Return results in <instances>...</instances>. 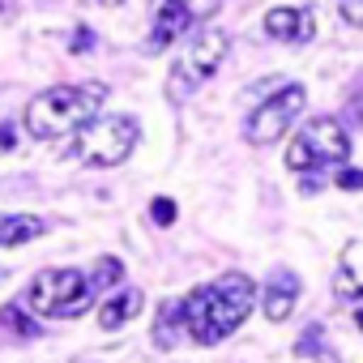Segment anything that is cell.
I'll return each instance as SVG.
<instances>
[{
    "label": "cell",
    "instance_id": "cell-1",
    "mask_svg": "<svg viewBox=\"0 0 363 363\" xmlns=\"http://www.w3.org/2000/svg\"><path fill=\"white\" fill-rule=\"evenodd\" d=\"M252 299H257V286L248 274L240 269H227L223 278L197 286L189 299H179V316H184V333L201 346H214L223 337H231L244 316L252 312Z\"/></svg>",
    "mask_w": 363,
    "mask_h": 363
},
{
    "label": "cell",
    "instance_id": "cell-2",
    "mask_svg": "<svg viewBox=\"0 0 363 363\" xmlns=\"http://www.w3.org/2000/svg\"><path fill=\"white\" fill-rule=\"evenodd\" d=\"M103 99H107V86H99V82H86V86H52V90H43V94L30 99L26 128L39 141H56V137L82 133L99 116Z\"/></svg>",
    "mask_w": 363,
    "mask_h": 363
},
{
    "label": "cell",
    "instance_id": "cell-3",
    "mask_svg": "<svg viewBox=\"0 0 363 363\" xmlns=\"http://www.w3.org/2000/svg\"><path fill=\"white\" fill-rule=\"evenodd\" d=\"M26 303L39 316H82L94 303L90 278L82 269H43V274H35Z\"/></svg>",
    "mask_w": 363,
    "mask_h": 363
},
{
    "label": "cell",
    "instance_id": "cell-4",
    "mask_svg": "<svg viewBox=\"0 0 363 363\" xmlns=\"http://www.w3.org/2000/svg\"><path fill=\"white\" fill-rule=\"evenodd\" d=\"M227 60V35L223 30H197L193 43L184 48V56H179L171 65V77H167V94L171 99H189L193 90L206 86V77L218 73V65Z\"/></svg>",
    "mask_w": 363,
    "mask_h": 363
},
{
    "label": "cell",
    "instance_id": "cell-5",
    "mask_svg": "<svg viewBox=\"0 0 363 363\" xmlns=\"http://www.w3.org/2000/svg\"><path fill=\"white\" fill-rule=\"evenodd\" d=\"M346 154H350L346 128L329 116H316L286 145V167L291 171H316V167H329V162H346Z\"/></svg>",
    "mask_w": 363,
    "mask_h": 363
},
{
    "label": "cell",
    "instance_id": "cell-6",
    "mask_svg": "<svg viewBox=\"0 0 363 363\" xmlns=\"http://www.w3.org/2000/svg\"><path fill=\"white\" fill-rule=\"evenodd\" d=\"M133 145H137V120L133 116H107V120H90L77 133L73 154L86 167H116L133 154Z\"/></svg>",
    "mask_w": 363,
    "mask_h": 363
},
{
    "label": "cell",
    "instance_id": "cell-7",
    "mask_svg": "<svg viewBox=\"0 0 363 363\" xmlns=\"http://www.w3.org/2000/svg\"><path fill=\"white\" fill-rule=\"evenodd\" d=\"M303 103H308V94H303L299 82H295V86H282L278 94H269V99L248 116L244 137H248L252 145H274L286 128H295V116L303 111Z\"/></svg>",
    "mask_w": 363,
    "mask_h": 363
},
{
    "label": "cell",
    "instance_id": "cell-8",
    "mask_svg": "<svg viewBox=\"0 0 363 363\" xmlns=\"http://www.w3.org/2000/svg\"><path fill=\"white\" fill-rule=\"evenodd\" d=\"M223 0H154V30L145 39V52H162L184 35L193 22H206L218 13Z\"/></svg>",
    "mask_w": 363,
    "mask_h": 363
},
{
    "label": "cell",
    "instance_id": "cell-9",
    "mask_svg": "<svg viewBox=\"0 0 363 363\" xmlns=\"http://www.w3.org/2000/svg\"><path fill=\"white\" fill-rule=\"evenodd\" d=\"M265 35L278 43H308L316 35V18H312V9H269Z\"/></svg>",
    "mask_w": 363,
    "mask_h": 363
},
{
    "label": "cell",
    "instance_id": "cell-10",
    "mask_svg": "<svg viewBox=\"0 0 363 363\" xmlns=\"http://www.w3.org/2000/svg\"><path fill=\"white\" fill-rule=\"evenodd\" d=\"M333 295L337 299H363V240H350L342 248V261L333 274Z\"/></svg>",
    "mask_w": 363,
    "mask_h": 363
},
{
    "label": "cell",
    "instance_id": "cell-11",
    "mask_svg": "<svg viewBox=\"0 0 363 363\" xmlns=\"http://www.w3.org/2000/svg\"><path fill=\"white\" fill-rule=\"evenodd\" d=\"M295 295H299V278L291 269H274L269 282H265V299H261L265 316L269 320H286L291 308H295Z\"/></svg>",
    "mask_w": 363,
    "mask_h": 363
},
{
    "label": "cell",
    "instance_id": "cell-12",
    "mask_svg": "<svg viewBox=\"0 0 363 363\" xmlns=\"http://www.w3.org/2000/svg\"><path fill=\"white\" fill-rule=\"evenodd\" d=\"M141 312V291H116L107 303H103V312H99V325L103 329H120L124 320H133Z\"/></svg>",
    "mask_w": 363,
    "mask_h": 363
},
{
    "label": "cell",
    "instance_id": "cell-13",
    "mask_svg": "<svg viewBox=\"0 0 363 363\" xmlns=\"http://www.w3.org/2000/svg\"><path fill=\"white\" fill-rule=\"evenodd\" d=\"M35 235H43V223L39 218H30V214H0V244H26V240H35Z\"/></svg>",
    "mask_w": 363,
    "mask_h": 363
},
{
    "label": "cell",
    "instance_id": "cell-14",
    "mask_svg": "<svg viewBox=\"0 0 363 363\" xmlns=\"http://www.w3.org/2000/svg\"><path fill=\"white\" fill-rule=\"evenodd\" d=\"M184 329V316H179V303H162L158 320H154V342L158 346H175V333Z\"/></svg>",
    "mask_w": 363,
    "mask_h": 363
},
{
    "label": "cell",
    "instance_id": "cell-15",
    "mask_svg": "<svg viewBox=\"0 0 363 363\" xmlns=\"http://www.w3.org/2000/svg\"><path fill=\"white\" fill-rule=\"evenodd\" d=\"M86 278H90V295L99 299V291H107V286H116V282L124 278V265H120L116 257H103V261H99Z\"/></svg>",
    "mask_w": 363,
    "mask_h": 363
},
{
    "label": "cell",
    "instance_id": "cell-16",
    "mask_svg": "<svg viewBox=\"0 0 363 363\" xmlns=\"http://www.w3.org/2000/svg\"><path fill=\"white\" fill-rule=\"evenodd\" d=\"M0 325H9L18 337H39V325H35L22 308H5V312H0Z\"/></svg>",
    "mask_w": 363,
    "mask_h": 363
},
{
    "label": "cell",
    "instance_id": "cell-17",
    "mask_svg": "<svg viewBox=\"0 0 363 363\" xmlns=\"http://www.w3.org/2000/svg\"><path fill=\"white\" fill-rule=\"evenodd\" d=\"M150 218H154L158 227H171V223H175V201H171V197H154V201H150Z\"/></svg>",
    "mask_w": 363,
    "mask_h": 363
},
{
    "label": "cell",
    "instance_id": "cell-18",
    "mask_svg": "<svg viewBox=\"0 0 363 363\" xmlns=\"http://www.w3.org/2000/svg\"><path fill=\"white\" fill-rule=\"evenodd\" d=\"M320 337H325V329H320V325H308L303 337L295 342V354H316V350H320Z\"/></svg>",
    "mask_w": 363,
    "mask_h": 363
},
{
    "label": "cell",
    "instance_id": "cell-19",
    "mask_svg": "<svg viewBox=\"0 0 363 363\" xmlns=\"http://www.w3.org/2000/svg\"><path fill=\"white\" fill-rule=\"evenodd\" d=\"M337 189H342V193H359V189H363V171H359V167H342V171H337Z\"/></svg>",
    "mask_w": 363,
    "mask_h": 363
},
{
    "label": "cell",
    "instance_id": "cell-20",
    "mask_svg": "<svg viewBox=\"0 0 363 363\" xmlns=\"http://www.w3.org/2000/svg\"><path fill=\"white\" fill-rule=\"evenodd\" d=\"M342 18L350 26H363V0H342Z\"/></svg>",
    "mask_w": 363,
    "mask_h": 363
},
{
    "label": "cell",
    "instance_id": "cell-21",
    "mask_svg": "<svg viewBox=\"0 0 363 363\" xmlns=\"http://www.w3.org/2000/svg\"><path fill=\"white\" fill-rule=\"evenodd\" d=\"M90 48H94V35L90 30H77L73 35V52H90Z\"/></svg>",
    "mask_w": 363,
    "mask_h": 363
},
{
    "label": "cell",
    "instance_id": "cell-22",
    "mask_svg": "<svg viewBox=\"0 0 363 363\" xmlns=\"http://www.w3.org/2000/svg\"><path fill=\"white\" fill-rule=\"evenodd\" d=\"M99 5H107V9H116V5H124V0H99Z\"/></svg>",
    "mask_w": 363,
    "mask_h": 363
},
{
    "label": "cell",
    "instance_id": "cell-23",
    "mask_svg": "<svg viewBox=\"0 0 363 363\" xmlns=\"http://www.w3.org/2000/svg\"><path fill=\"white\" fill-rule=\"evenodd\" d=\"M354 320H359V329H363V308H359V316H354Z\"/></svg>",
    "mask_w": 363,
    "mask_h": 363
}]
</instances>
